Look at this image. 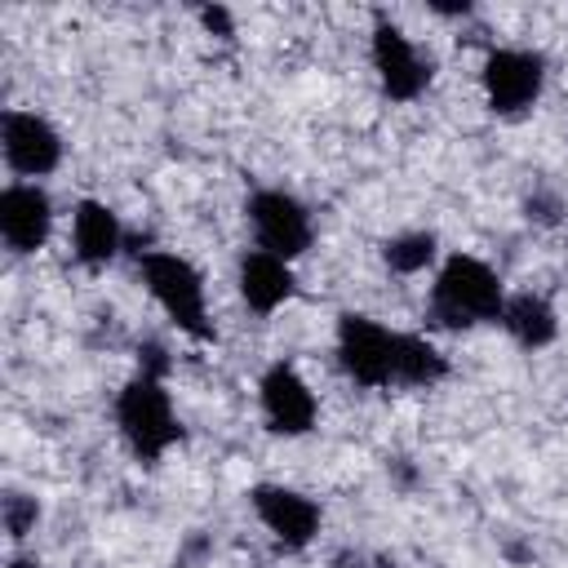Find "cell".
<instances>
[{
  "label": "cell",
  "mask_w": 568,
  "mask_h": 568,
  "mask_svg": "<svg viewBox=\"0 0 568 568\" xmlns=\"http://www.w3.org/2000/svg\"><path fill=\"white\" fill-rule=\"evenodd\" d=\"M506 306L501 275L475 257V253H448L444 266L435 271L430 284V320L439 328H475V324H497Z\"/></svg>",
  "instance_id": "cell-1"
},
{
  "label": "cell",
  "mask_w": 568,
  "mask_h": 568,
  "mask_svg": "<svg viewBox=\"0 0 568 568\" xmlns=\"http://www.w3.org/2000/svg\"><path fill=\"white\" fill-rule=\"evenodd\" d=\"M138 271L146 293L160 302V311L178 324V333H186L191 342H217V328L209 320V297H204V275L164 248H146L138 253Z\"/></svg>",
  "instance_id": "cell-2"
},
{
  "label": "cell",
  "mask_w": 568,
  "mask_h": 568,
  "mask_svg": "<svg viewBox=\"0 0 568 568\" xmlns=\"http://www.w3.org/2000/svg\"><path fill=\"white\" fill-rule=\"evenodd\" d=\"M115 426H120V439L129 444V453L146 466H155L178 439H182V422L173 413V399L164 390L160 377H142L133 373L120 395H115Z\"/></svg>",
  "instance_id": "cell-3"
},
{
  "label": "cell",
  "mask_w": 568,
  "mask_h": 568,
  "mask_svg": "<svg viewBox=\"0 0 568 568\" xmlns=\"http://www.w3.org/2000/svg\"><path fill=\"white\" fill-rule=\"evenodd\" d=\"M395 337L399 333H390L373 315L342 311L337 315V333H333V351H337L342 373L364 390L395 386Z\"/></svg>",
  "instance_id": "cell-4"
},
{
  "label": "cell",
  "mask_w": 568,
  "mask_h": 568,
  "mask_svg": "<svg viewBox=\"0 0 568 568\" xmlns=\"http://www.w3.org/2000/svg\"><path fill=\"white\" fill-rule=\"evenodd\" d=\"M479 89L493 115H524L546 89V58L537 49H488Z\"/></svg>",
  "instance_id": "cell-5"
},
{
  "label": "cell",
  "mask_w": 568,
  "mask_h": 568,
  "mask_svg": "<svg viewBox=\"0 0 568 568\" xmlns=\"http://www.w3.org/2000/svg\"><path fill=\"white\" fill-rule=\"evenodd\" d=\"M368 62L377 71V84L390 102H417L426 89H430V75H435V62L422 58V49L404 36L399 22L390 18H377L373 22V40H368Z\"/></svg>",
  "instance_id": "cell-6"
},
{
  "label": "cell",
  "mask_w": 568,
  "mask_h": 568,
  "mask_svg": "<svg viewBox=\"0 0 568 568\" xmlns=\"http://www.w3.org/2000/svg\"><path fill=\"white\" fill-rule=\"evenodd\" d=\"M248 213V226L257 235V248L284 257V262H297L311 240H315V226H311V209L293 195V191H280V186H262L248 195L244 204Z\"/></svg>",
  "instance_id": "cell-7"
},
{
  "label": "cell",
  "mask_w": 568,
  "mask_h": 568,
  "mask_svg": "<svg viewBox=\"0 0 568 568\" xmlns=\"http://www.w3.org/2000/svg\"><path fill=\"white\" fill-rule=\"evenodd\" d=\"M0 151H4V164L18 173V182H36L62 164V133L44 115L13 106L0 120Z\"/></svg>",
  "instance_id": "cell-8"
},
{
  "label": "cell",
  "mask_w": 568,
  "mask_h": 568,
  "mask_svg": "<svg viewBox=\"0 0 568 568\" xmlns=\"http://www.w3.org/2000/svg\"><path fill=\"white\" fill-rule=\"evenodd\" d=\"M257 404H262L266 430H271V435H284V439L306 435V430L315 426V417H320L315 390H311L306 377H302L293 364H284V359H275V364L262 373V382H257Z\"/></svg>",
  "instance_id": "cell-9"
},
{
  "label": "cell",
  "mask_w": 568,
  "mask_h": 568,
  "mask_svg": "<svg viewBox=\"0 0 568 568\" xmlns=\"http://www.w3.org/2000/svg\"><path fill=\"white\" fill-rule=\"evenodd\" d=\"M248 506H253L257 524L275 537V546H284V550H306L320 537V519H324L320 506L288 484H253Z\"/></svg>",
  "instance_id": "cell-10"
},
{
  "label": "cell",
  "mask_w": 568,
  "mask_h": 568,
  "mask_svg": "<svg viewBox=\"0 0 568 568\" xmlns=\"http://www.w3.org/2000/svg\"><path fill=\"white\" fill-rule=\"evenodd\" d=\"M53 231V200L40 182H9L0 191V240L9 253L31 257L49 244Z\"/></svg>",
  "instance_id": "cell-11"
},
{
  "label": "cell",
  "mask_w": 568,
  "mask_h": 568,
  "mask_svg": "<svg viewBox=\"0 0 568 568\" xmlns=\"http://www.w3.org/2000/svg\"><path fill=\"white\" fill-rule=\"evenodd\" d=\"M235 284H240V297L248 311L257 315H275L284 302H293L297 293V275H293V262L266 253V248H248L235 266Z\"/></svg>",
  "instance_id": "cell-12"
},
{
  "label": "cell",
  "mask_w": 568,
  "mask_h": 568,
  "mask_svg": "<svg viewBox=\"0 0 568 568\" xmlns=\"http://www.w3.org/2000/svg\"><path fill=\"white\" fill-rule=\"evenodd\" d=\"M71 248L84 266H106L124 248V226L111 204L102 200H80L71 213Z\"/></svg>",
  "instance_id": "cell-13"
},
{
  "label": "cell",
  "mask_w": 568,
  "mask_h": 568,
  "mask_svg": "<svg viewBox=\"0 0 568 568\" xmlns=\"http://www.w3.org/2000/svg\"><path fill=\"white\" fill-rule=\"evenodd\" d=\"M497 324L524 351H541V346H550L559 337V315H555V306L541 293H510Z\"/></svg>",
  "instance_id": "cell-14"
},
{
  "label": "cell",
  "mask_w": 568,
  "mask_h": 568,
  "mask_svg": "<svg viewBox=\"0 0 568 568\" xmlns=\"http://www.w3.org/2000/svg\"><path fill=\"white\" fill-rule=\"evenodd\" d=\"M448 377V355L417 333L395 337V386H435Z\"/></svg>",
  "instance_id": "cell-15"
},
{
  "label": "cell",
  "mask_w": 568,
  "mask_h": 568,
  "mask_svg": "<svg viewBox=\"0 0 568 568\" xmlns=\"http://www.w3.org/2000/svg\"><path fill=\"white\" fill-rule=\"evenodd\" d=\"M435 257H439L435 231H399V235H390V240L382 244V262H386V271H395V275H417V271H426Z\"/></svg>",
  "instance_id": "cell-16"
},
{
  "label": "cell",
  "mask_w": 568,
  "mask_h": 568,
  "mask_svg": "<svg viewBox=\"0 0 568 568\" xmlns=\"http://www.w3.org/2000/svg\"><path fill=\"white\" fill-rule=\"evenodd\" d=\"M0 515H4L9 541H27V537L36 532V524H40V501H36L31 493H22V488H4Z\"/></svg>",
  "instance_id": "cell-17"
},
{
  "label": "cell",
  "mask_w": 568,
  "mask_h": 568,
  "mask_svg": "<svg viewBox=\"0 0 568 568\" xmlns=\"http://www.w3.org/2000/svg\"><path fill=\"white\" fill-rule=\"evenodd\" d=\"M524 217L532 222V226H559L564 222V195L550 186V182H532L528 191H524Z\"/></svg>",
  "instance_id": "cell-18"
},
{
  "label": "cell",
  "mask_w": 568,
  "mask_h": 568,
  "mask_svg": "<svg viewBox=\"0 0 568 568\" xmlns=\"http://www.w3.org/2000/svg\"><path fill=\"white\" fill-rule=\"evenodd\" d=\"M169 368H173V359H169L164 342H155V337L138 342V373H142V377H160V382H164Z\"/></svg>",
  "instance_id": "cell-19"
},
{
  "label": "cell",
  "mask_w": 568,
  "mask_h": 568,
  "mask_svg": "<svg viewBox=\"0 0 568 568\" xmlns=\"http://www.w3.org/2000/svg\"><path fill=\"white\" fill-rule=\"evenodd\" d=\"M209 555H213V541H209V532H200V528H195V532H186V537H182V546H178L173 564H178V568H200Z\"/></svg>",
  "instance_id": "cell-20"
},
{
  "label": "cell",
  "mask_w": 568,
  "mask_h": 568,
  "mask_svg": "<svg viewBox=\"0 0 568 568\" xmlns=\"http://www.w3.org/2000/svg\"><path fill=\"white\" fill-rule=\"evenodd\" d=\"M200 27H204L209 36H217V40H231V36H235V18H231V9H222V4H204V9H200Z\"/></svg>",
  "instance_id": "cell-21"
},
{
  "label": "cell",
  "mask_w": 568,
  "mask_h": 568,
  "mask_svg": "<svg viewBox=\"0 0 568 568\" xmlns=\"http://www.w3.org/2000/svg\"><path fill=\"white\" fill-rule=\"evenodd\" d=\"M386 475L395 479V488H417V466L408 462V457H386Z\"/></svg>",
  "instance_id": "cell-22"
},
{
  "label": "cell",
  "mask_w": 568,
  "mask_h": 568,
  "mask_svg": "<svg viewBox=\"0 0 568 568\" xmlns=\"http://www.w3.org/2000/svg\"><path fill=\"white\" fill-rule=\"evenodd\" d=\"M328 568H373V559H368L364 550H355V546H342V550L328 559Z\"/></svg>",
  "instance_id": "cell-23"
},
{
  "label": "cell",
  "mask_w": 568,
  "mask_h": 568,
  "mask_svg": "<svg viewBox=\"0 0 568 568\" xmlns=\"http://www.w3.org/2000/svg\"><path fill=\"white\" fill-rule=\"evenodd\" d=\"M430 13H439V18H470V13H475V4H470V0H462V4H444V0H430Z\"/></svg>",
  "instance_id": "cell-24"
},
{
  "label": "cell",
  "mask_w": 568,
  "mask_h": 568,
  "mask_svg": "<svg viewBox=\"0 0 568 568\" xmlns=\"http://www.w3.org/2000/svg\"><path fill=\"white\" fill-rule=\"evenodd\" d=\"M4 568H44V564H40L36 555H9V564H4Z\"/></svg>",
  "instance_id": "cell-25"
},
{
  "label": "cell",
  "mask_w": 568,
  "mask_h": 568,
  "mask_svg": "<svg viewBox=\"0 0 568 568\" xmlns=\"http://www.w3.org/2000/svg\"><path fill=\"white\" fill-rule=\"evenodd\" d=\"M373 568H399V559H395V555H377Z\"/></svg>",
  "instance_id": "cell-26"
}]
</instances>
